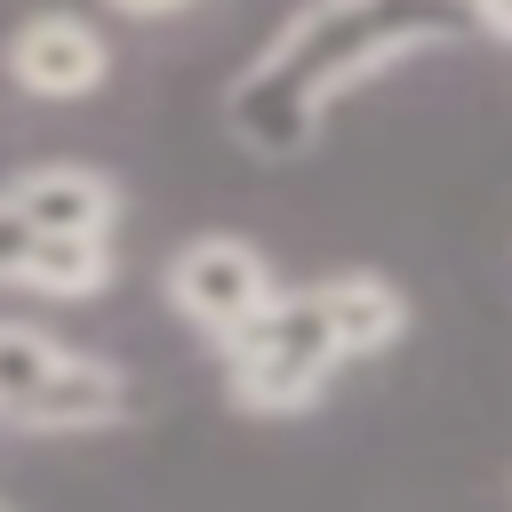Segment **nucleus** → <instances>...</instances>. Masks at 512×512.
Instances as JSON below:
<instances>
[{
    "label": "nucleus",
    "instance_id": "7ed1b4c3",
    "mask_svg": "<svg viewBox=\"0 0 512 512\" xmlns=\"http://www.w3.org/2000/svg\"><path fill=\"white\" fill-rule=\"evenodd\" d=\"M8 88H24L32 104H80L112 80V40L80 16V8H32L8 48H0Z\"/></svg>",
    "mask_w": 512,
    "mask_h": 512
},
{
    "label": "nucleus",
    "instance_id": "1a4fd4ad",
    "mask_svg": "<svg viewBox=\"0 0 512 512\" xmlns=\"http://www.w3.org/2000/svg\"><path fill=\"white\" fill-rule=\"evenodd\" d=\"M32 240H40V232H32V216L0 192V288H16V264L32 256Z\"/></svg>",
    "mask_w": 512,
    "mask_h": 512
},
{
    "label": "nucleus",
    "instance_id": "9d476101",
    "mask_svg": "<svg viewBox=\"0 0 512 512\" xmlns=\"http://www.w3.org/2000/svg\"><path fill=\"white\" fill-rule=\"evenodd\" d=\"M472 8V24H488L496 40H512V0H464Z\"/></svg>",
    "mask_w": 512,
    "mask_h": 512
},
{
    "label": "nucleus",
    "instance_id": "f257e3e1",
    "mask_svg": "<svg viewBox=\"0 0 512 512\" xmlns=\"http://www.w3.org/2000/svg\"><path fill=\"white\" fill-rule=\"evenodd\" d=\"M216 360H224V400L240 416H304L352 368L328 312L312 304V288H280Z\"/></svg>",
    "mask_w": 512,
    "mask_h": 512
},
{
    "label": "nucleus",
    "instance_id": "423d86ee",
    "mask_svg": "<svg viewBox=\"0 0 512 512\" xmlns=\"http://www.w3.org/2000/svg\"><path fill=\"white\" fill-rule=\"evenodd\" d=\"M304 288H312V304L328 312L344 360H384V352H400L408 328H416L408 288L384 280L376 264H336V272H320V280H304Z\"/></svg>",
    "mask_w": 512,
    "mask_h": 512
},
{
    "label": "nucleus",
    "instance_id": "6e6552de",
    "mask_svg": "<svg viewBox=\"0 0 512 512\" xmlns=\"http://www.w3.org/2000/svg\"><path fill=\"white\" fill-rule=\"evenodd\" d=\"M56 360H64V336H48L32 320H0V432H16V416L40 400Z\"/></svg>",
    "mask_w": 512,
    "mask_h": 512
},
{
    "label": "nucleus",
    "instance_id": "f03ea898",
    "mask_svg": "<svg viewBox=\"0 0 512 512\" xmlns=\"http://www.w3.org/2000/svg\"><path fill=\"white\" fill-rule=\"evenodd\" d=\"M160 296H168V312H176L208 352H224V344L280 296V272H272V256H264L248 232H192V240L168 248Z\"/></svg>",
    "mask_w": 512,
    "mask_h": 512
},
{
    "label": "nucleus",
    "instance_id": "0eeeda50",
    "mask_svg": "<svg viewBox=\"0 0 512 512\" xmlns=\"http://www.w3.org/2000/svg\"><path fill=\"white\" fill-rule=\"evenodd\" d=\"M120 280V256L112 240H80V232H40L32 256L16 264V288L24 296H48V304H88Z\"/></svg>",
    "mask_w": 512,
    "mask_h": 512
},
{
    "label": "nucleus",
    "instance_id": "39448f33",
    "mask_svg": "<svg viewBox=\"0 0 512 512\" xmlns=\"http://www.w3.org/2000/svg\"><path fill=\"white\" fill-rule=\"evenodd\" d=\"M136 416V392H128V368L104 360V352H80L64 344L56 376L40 384V400L16 416V432H40V440H80V432H120Z\"/></svg>",
    "mask_w": 512,
    "mask_h": 512
},
{
    "label": "nucleus",
    "instance_id": "20e7f679",
    "mask_svg": "<svg viewBox=\"0 0 512 512\" xmlns=\"http://www.w3.org/2000/svg\"><path fill=\"white\" fill-rule=\"evenodd\" d=\"M0 192L32 216V232L112 240V232H120V216H128L120 176H112V168H96V160H32V168H16Z\"/></svg>",
    "mask_w": 512,
    "mask_h": 512
},
{
    "label": "nucleus",
    "instance_id": "9b49d317",
    "mask_svg": "<svg viewBox=\"0 0 512 512\" xmlns=\"http://www.w3.org/2000/svg\"><path fill=\"white\" fill-rule=\"evenodd\" d=\"M112 16H136V24H152V16H176V8H192V0H104Z\"/></svg>",
    "mask_w": 512,
    "mask_h": 512
}]
</instances>
